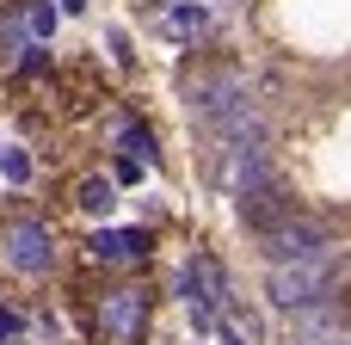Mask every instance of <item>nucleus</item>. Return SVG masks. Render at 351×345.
I'll use <instances>...</instances> for the list:
<instances>
[{
  "label": "nucleus",
  "instance_id": "f257e3e1",
  "mask_svg": "<svg viewBox=\"0 0 351 345\" xmlns=\"http://www.w3.org/2000/svg\"><path fill=\"white\" fill-rule=\"evenodd\" d=\"M271 302L284 315H302V309H321L333 302V278H327V259H302V265H271Z\"/></svg>",
  "mask_w": 351,
  "mask_h": 345
},
{
  "label": "nucleus",
  "instance_id": "f03ea898",
  "mask_svg": "<svg viewBox=\"0 0 351 345\" xmlns=\"http://www.w3.org/2000/svg\"><path fill=\"white\" fill-rule=\"evenodd\" d=\"M259 253H265L271 265L327 259V228H321V222H302V216H290V222H278V228H265V235H259Z\"/></svg>",
  "mask_w": 351,
  "mask_h": 345
},
{
  "label": "nucleus",
  "instance_id": "7ed1b4c3",
  "mask_svg": "<svg viewBox=\"0 0 351 345\" xmlns=\"http://www.w3.org/2000/svg\"><path fill=\"white\" fill-rule=\"evenodd\" d=\"M234 204H241V222H247L253 235H265V228H278V222L296 216V198H290V185H284L278 173H265V179H253L247 191H234Z\"/></svg>",
  "mask_w": 351,
  "mask_h": 345
},
{
  "label": "nucleus",
  "instance_id": "20e7f679",
  "mask_svg": "<svg viewBox=\"0 0 351 345\" xmlns=\"http://www.w3.org/2000/svg\"><path fill=\"white\" fill-rule=\"evenodd\" d=\"M179 296L191 302V321L210 327V321L222 315V265H216V259H191L185 278H179Z\"/></svg>",
  "mask_w": 351,
  "mask_h": 345
},
{
  "label": "nucleus",
  "instance_id": "39448f33",
  "mask_svg": "<svg viewBox=\"0 0 351 345\" xmlns=\"http://www.w3.org/2000/svg\"><path fill=\"white\" fill-rule=\"evenodd\" d=\"M0 247H6V265H12V272H49V259H56L43 222H12Z\"/></svg>",
  "mask_w": 351,
  "mask_h": 345
},
{
  "label": "nucleus",
  "instance_id": "423d86ee",
  "mask_svg": "<svg viewBox=\"0 0 351 345\" xmlns=\"http://www.w3.org/2000/svg\"><path fill=\"white\" fill-rule=\"evenodd\" d=\"M234 105H247V86H241V74H197L191 80V111L197 117H216V111H234Z\"/></svg>",
  "mask_w": 351,
  "mask_h": 345
},
{
  "label": "nucleus",
  "instance_id": "0eeeda50",
  "mask_svg": "<svg viewBox=\"0 0 351 345\" xmlns=\"http://www.w3.org/2000/svg\"><path fill=\"white\" fill-rule=\"evenodd\" d=\"M290 345H351L346 327H339V309H333V302H321V309L290 315Z\"/></svg>",
  "mask_w": 351,
  "mask_h": 345
},
{
  "label": "nucleus",
  "instance_id": "6e6552de",
  "mask_svg": "<svg viewBox=\"0 0 351 345\" xmlns=\"http://www.w3.org/2000/svg\"><path fill=\"white\" fill-rule=\"evenodd\" d=\"M136 315H142V296H136V290H117V296H105L99 327H105V333H117V340H130V333H136Z\"/></svg>",
  "mask_w": 351,
  "mask_h": 345
},
{
  "label": "nucleus",
  "instance_id": "1a4fd4ad",
  "mask_svg": "<svg viewBox=\"0 0 351 345\" xmlns=\"http://www.w3.org/2000/svg\"><path fill=\"white\" fill-rule=\"evenodd\" d=\"M216 333H222V345H259V340H265L259 315H247V309H234V302H222V315H216Z\"/></svg>",
  "mask_w": 351,
  "mask_h": 345
},
{
  "label": "nucleus",
  "instance_id": "9d476101",
  "mask_svg": "<svg viewBox=\"0 0 351 345\" xmlns=\"http://www.w3.org/2000/svg\"><path fill=\"white\" fill-rule=\"evenodd\" d=\"M148 241L136 228H111V235H93V259H136Z\"/></svg>",
  "mask_w": 351,
  "mask_h": 345
},
{
  "label": "nucleus",
  "instance_id": "9b49d317",
  "mask_svg": "<svg viewBox=\"0 0 351 345\" xmlns=\"http://www.w3.org/2000/svg\"><path fill=\"white\" fill-rule=\"evenodd\" d=\"M160 25H167L173 37H197V31L210 25V6H197V0H185V6H173V12H167Z\"/></svg>",
  "mask_w": 351,
  "mask_h": 345
},
{
  "label": "nucleus",
  "instance_id": "f8f14e48",
  "mask_svg": "<svg viewBox=\"0 0 351 345\" xmlns=\"http://www.w3.org/2000/svg\"><path fill=\"white\" fill-rule=\"evenodd\" d=\"M123 154H130V160H142V154L154 160V130H136V123H130V130H123Z\"/></svg>",
  "mask_w": 351,
  "mask_h": 345
},
{
  "label": "nucleus",
  "instance_id": "ddd939ff",
  "mask_svg": "<svg viewBox=\"0 0 351 345\" xmlns=\"http://www.w3.org/2000/svg\"><path fill=\"white\" fill-rule=\"evenodd\" d=\"M80 204H86V210H111V185H105V179H86V185H80Z\"/></svg>",
  "mask_w": 351,
  "mask_h": 345
},
{
  "label": "nucleus",
  "instance_id": "4468645a",
  "mask_svg": "<svg viewBox=\"0 0 351 345\" xmlns=\"http://www.w3.org/2000/svg\"><path fill=\"white\" fill-rule=\"evenodd\" d=\"M0 173H6V179H25L31 167H25V154H12V148H6V154H0Z\"/></svg>",
  "mask_w": 351,
  "mask_h": 345
},
{
  "label": "nucleus",
  "instance_id": "2eb2a0df",
  "mask_svg": "<svg viewBox=\"0 0 351 345\" xmlns=\"http://www.w3.org/2000/svg\"><path fill=\"white\" fill-rule=\"evenodd\" d=\"M12 327H19V315H12V309H0V340H12Z\"/></svg>",
  "mask_w": 351,
  "mask_h": 345
},
{
  "label": "nucleus",
  "instance_id": "dca6fc26",
  "mask_svg": "<svg viewBox=\"0 0 351 345\" xmlns=\"http://www.w3.org/2000/svg\"><path fill=\"white\" fill-rule=\"evenodd\" d=\"M62 6H68V12H80V6H86V0H62Z\"/></svg>",
  "mask_w": 351,
  "mask_h": 345
}]
</instances>
